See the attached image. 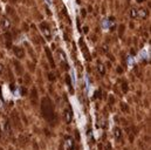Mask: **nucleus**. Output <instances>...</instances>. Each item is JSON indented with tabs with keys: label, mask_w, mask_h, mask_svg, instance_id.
Masks as SVG:
<instances>
[{
	"label": "nucleus",
	"mask_w": 151,
	"mask_h": 150,
	"mask_svg": "<svg viewBox=\"0 0 151 150\" xmlns=\"http://www.w3.org/2000/svg\"><path fill=\"white\" fill-rule=\"evenodd\" d=\"M1 25H2V27H4V28H9L11 22H9V20H8L7 18H4V19H2V21H1Z\"/></svg>",
	"instance_id": "39448f33"
},
{
	"label": "nucleus",
	"mask_w": 151,
	"mask_h": 150,
	"mask_svg": "<svg viewBox=\"0 0 151 150\" xmlns=\"http://www.w3.org/2000/svg\"><path fill=\"white\" fill-rule=\"evenodd\" d=\"M99 71H100V73H101V75L104 74V67H103L102 65H99Z\"/></svg>",
	"instance_id": "9b49d317"
},
{
	"label": "nucleus",
	"mask_w": 151,
	"mask_h": 150,
	"mask_svg": "<svg viewBox=\"0 0 151 150\" xmlns=\"http://www.w3.org/2000/svg\"><path fill=\"white\" fill-rule=\"evenodd\" d=\"M123 90H124V92H127V83H125V82L123 83Z\"/></svg>",
	"instance_id": "4468645a"
},
{
	"label": "nucleus",
	"mask_w": 151,
	"mask_h": 150,
	"mask_svg": "<svg viewBox=\"0 0 151 150\" xmlns=\"http://www.w3.org/2000/svg\"><path fill=\"white\" fill-rule=\"evenodd\" d=\"M41 30L43 31V33H45V35L48 38H50V32H49V28L47 27V25H41Z\"/></svg>",
	"instance_id": "20e7f679"
},
{
	"label": "nucleus",
	"mask_w": 151,
	"mask_h": 150,
	"mask_svg": "<svg viewBox=\"0 0 151 150\" xmlns=\"http://www.w3.org/2000/svg\"><path fill=\"white\" fill-rule=\"evenodd\" d=\"M80 43H81V48H82V50H84L86 59H87V60H90V58H89V52H88V49H87V47H86L84 42H82V40H80Z\"/></svg>",
	"instance_id": "7ed1b4c3"
},
{
	"label": "nucleus",
	"mask_w": 151,
	"mask_h": 150,
	"mask_svg": "<svg viewBox=\"0 0 151 150\" xmlns=\"http://www.w3.org/2000/svg\"><path fill=\"white\" fill-rule=\"evenodd\" d=\"M14 52H15L17 56H19V58H22V56H24V50H22L21 48H15Z\"/></svg>",
	"instance_id": "0eeeda50"
},
{
	"label": "nucleus",
	"mask_w": 151,
	"mask_h": 150,
	"mask_svg": "<svg viewBox=\"0 0 151 150\" xmlns=\"http://www.w3.org/2000/svg\"><path fill=\"white\" fill-rule=\"evenodd\" d=\"M46 52H47V56H48V59H49V61H50V63H52V67H54L55 65H54V62H53V59H52V54H50V50H49L48 48H46Z\"/></svg>",
	"instance_id": "6e6552de"
},
{
	"label": "nucleus",
	"mask_w": 151,
	"mask_h": 150,
	"mask_svg": "<svg viewBox=\"0 0 151 150\" xmlns=\"http://www.w3.org/2000/svg\"><path fill=\"white\" fill-rule=\"evenodd\" d=\"M67 141H68V143H69V144H68V150H73V146H72V142H73V141H72V138H68Z\"/></svg>",
	"instance_id": "f8f14e48"
},
{
	"label": "nucleus",
	"mask_w": 151,
	"mask_h": 150,
	"mask_svg": "<svg viewBox=\"0 0 151 150\" xmlns=\"http://www.w3.org/2000/svg\"><path fill=\"white\" fill-rule=\"evenodd\" d=\"M41 110H42L43 117L49 123H53V121L55 120V112H54V108H53V103H52V101H50L49 97H43L42 99Z\"/></svg>",
	"instance_id": "f257e3e1"
},
{
	"label": "nucleus",
	"mask_w": 151,
	"mask_h": 150,
	"mask_svg": "<svg viewBox=\"0 0 151 150\" xmlns=\"http://www.w3.org/2000/svg\"><path fill=\"white\" fill-rule=\"evenodd\" d=\"M138 1H144V0H138Z\"/></svg>",
	"instance_id": "dca6fc26"
},
{
	"label": "nucleus",
	"mask_w": 151,
	"mask_h": 150,
	"mask_svg": "<svg viewBox=\"0 0 151 150\" xmlns=\"http://www.w3.org/2000/svg\"><path fill=\"white\" fill-rule=\"evenodd\" d=\"M137 15H141L142 18H145V17H147V11H144V9L138 11V12H137Z\"/></svg>",
	"instance_id": "1a4fd4ad"
},
{
	"label": "nucleus",
	"mask_w": 151,
	"mask_h": 150,
	"mask_svg": "<svg viewBox=\"0 0 151 150\" xmlns=\"http://www.w3.org/2000/svg\"><path fill=\"white\" fill-rule=\"evenodd\" d=\"M131 18H137V11H136V8H132L131 9Z\"/></svg>",
	"instance_id": "9d476101"
},
{
	"label": "nucleus",
	"mask_w": 151,
	"mask_h": 150,
	"mask_svg": "<svg viewBox=\"0 0 151 150\" xmlns=\"http://www.w3.org/2000/svg\"><path fill=\"white\" fill-rule=\"evenodd\" d=\"M63 115H65V120H66V122H67V123H70L72 120H73V112H72V109H70V108L65 109Z\"/></svg>",
	"instance_id": "f03ea898"
},
{
	"label": "nucleus",
	"mask_w": 151,
	"mask_h": 150,
	"mask_svg": "<svg viewBox=\"0 0 151 150\" xmlns=\"http://www.w3.org/2000/svg\"><path fill=\"white\" fill-rule=\"evenodd\" d=\"M0 72H1V66H0Z\"/></svg>",
	"instance_id": "2eb2a0df"
},
{
	"label": "nucleus",
	"mask_w": 151,
	"mask_h": 150,
	"mask_svg": "<svg viewBox=\"0 0 151 150\" xmlns=\"http://www.w3.org/2000/svg\"><path fill=\"white\" fill-rule=\"evenodd\" d=\"M67 83H68V87H69L70 90H72V83H70V79H69V76H67Z\"/></svg>",
	"instance_id": "ddd939ff"
},
{
	"label": "nucleus",
	"mask_w": 151,
	"mask_h": 150,
	"mask_svg": "<svg viewBox=\"0 0 151 150\" xmlns=\"http://www.w3.org/2000/svg\"><path fill=\"white\" fill-rule=\"evenodd\" d=\"M114 133H115V137H116V138L119 141V140H121V137H122V134H121V130H119V128H115Z\"/></svg>",
	"instance_id": "423d86ee"
}]
</instances>
